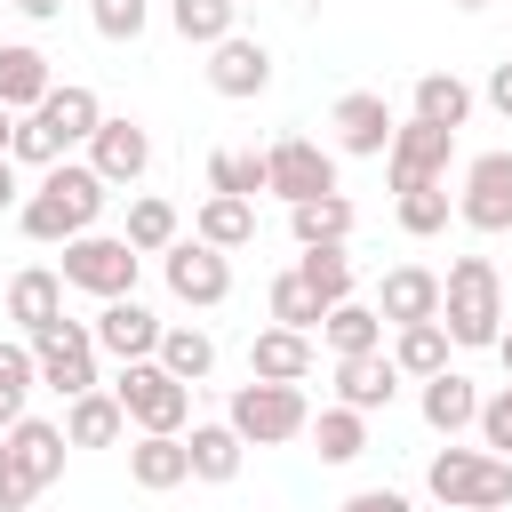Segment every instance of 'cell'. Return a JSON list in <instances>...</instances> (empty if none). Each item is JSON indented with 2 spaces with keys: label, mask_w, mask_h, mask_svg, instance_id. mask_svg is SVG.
<instances>
[{
  "label": "cell",
  "mask_w": 512,
  "mask_h": 512,
  "mask_svg": "<svg viewBox=\"0 0 512 512\" xmlns=\"http://www.w3.org/2000/svg\"><path fill=\"white\" fill-rule=\"evenodd\" d=\"M104 200H112V184H104L88 160H56V168H40V184L24 192L16 224H24V240H40V248H64V240L96 232Z\"/></svg>",
  "instance_id": "6da1fadb"
},
{
  "label": "cell",
  "mask_w": 512,
  "mask_h": 512,
  "mask_svg": "<svg viewBox=\"0 0 512 512\" xmlns=\"http://www.w3.org/2000/svg\"><path fill=\"white\" fill-rule=\"evenodd\" d=\"M440 328H448V344H472V352H488L504 336V280H496L488 256H456L448 264V280H440Z\"/></svg>",
  "instance_id": "7a4b0ae2"
},
{
  "label": "cell",
  "mask_w": 512,
  "mask_h": 512,
  "mask_svg": "<svg viewBox=\"0 0 512 512\" xmlns=\"http://www.w3.org/2000/svg\"><path fill=\"white\" fill-rule=\"evenodd\" d=\"M424 488L448 504V512H504L512 504V464L488 456V448H440L424 464Z\"/></svg>",
  "instance_id": "3957f363"
},
{
  "label": "cell",
  "mask_w": 512,
  "mask_h": 512,
  "mask_svg": "<svg viewBox=\"0 0 512 512\" xmlns=\"http://www.w3.org/2000/svg\"><path fill=\"white\" fill-rule=\"evenodd\" d=\"M112 400H120V416L136 432H184L192 424V384H176L160 360H128L120 384H112Z\"/></svg>",
  "instance_id": "277c9868"
},
{
  "label": "cell",
  "mask_w": 512,
  "mask_h": 512,
  "mask_svg": "<svg viewBox=\"0 0 512 512\" xmlns=\"http://www.w3.org/2000/svg\"><path fill=\"white\" fill-rule=\"evenodd\" d=\"M224 424L248 440V448H280V440H296L304 424H312V408H304V392L296 384H240L232 392V408H224Z\"/></svg>",
  "instance_id": "5b68a950"
},
{
  "label": "cell",
  "mask_w": 512,
  "mask_h": 512,
  "mask_svg": "<svg viewBox=\"0 0 512 512\" xmlns=\"http://www.w3.org/2000/svg\"><path fill=\"white\" fill-rule=\"evenodd\" d=\"M136 264H144V256H136L120 232H80V240H64V272H56V280L112 304V296H136Z\"/></svg>",
  "instance_id": "8992f818"
},
{
  "label": "cell",
  "mask_w": 512,
  "mask_h": 512,
  "mask_svg": "<svg viewBox=\"0 0 512 512\" xmlns=\"http://www.w3.org/2000/svg\"><path fill=\"white\" fill-rule=\"evenodd\" d=\"M448 160H456V136L432 128V120H400L392 144H384V176L392 192H424V184H448Z\"/></svg>",
  "instance_id": "52a82bcc"
},
{
  "label": "cell",
  "mask_w": 512,
  "mask_h": 512,
  "mask_svg": "<svg viewBox=\"0 0 512 512\" xmlns=\"http://www.w3.org/2000/svg\"><path fill=\"white\" fill-rule=\"evenodd\" d=\"M32 368H40V384L64 392V400L96 392V336H88V320H56V328H40V336H32Z\"/></svg>",
  "instance_id": "ba28073f"
},
{
  "label": "cell",
  "mask_w": 512,
  "mask_h": 512,
  "mask_svg": "<svg viewBox=\"0 0 512 512\" xmlns=\"http://www.w3.org/2000/svg\"><path fill=\"white\" fill-rule=\"evenodd\" d=\"M264 192H280L288 208H296V200H320V192H336V160H328L312 136H280V144L264 152Z\"/></svg>",
  "instance_id": "9c48e42d"
},
{
  "label": "cell",
  "mask_w": 512,
  "mask_h": 512,
  "mask_svg": "<svg viewBox=\"0 0 512 512\" xmlns=\"http://www.w3.org/2000/svg\"><path fill=\"white\" fill-rule=\"evenodd\" d=\"M456 216L472 224V232H512V152H480L472 168H464V192H456Z\"/></svg>",
  "instance_id": "30bf717a"
},
{
  "label": "cell",
  "mask_w": 512,
  "mask_h": 512,
  "mask_svg": "<svg viewBox=\"0 0 512 512\" xmlns=\"http://www.w3.org/2000/svg\"><path fill=\"white\" fill-rule=\"evenodd\" d=\"M160 272H168V296L176 304H224L232 296V256H216L208 240H176L168 256H160Z\"/></svg>",
  "instance_id": "8fae6325"
},
{
  "label": "cell",
  "mask_w": 512,
  "mask_h": 512,
  "mask_svg": "<svg viewBox=\"0 0 512 512\" xmlns=\"http://www.w3.org/2000/svg\"><path fill=\"white\" fill-rule=\"evenodd\" d=\"M328 128H336V152H352V160H384V144H392V104L376 96V88H344L336 96V112H328Z\"/></svg>",
  "instance_id": "7c38bea8"
},
{
  "label": "cell",
  "mask_w": 512,
  "mask_h": 512,
  "mask_svg": "<svg viewBox=\"0 0 512 512\" xmlns=\"http://www.w3.org/2000/svg\"><path fill=\"white\" fill-rule=\"evenodd\" d=\"M160 328H168V320H160L152 304H136V296H112V304L88 320L96 352H112L120 368H128V360H152V352H160Z\"/></svg>",
  "instance_id": "4fadbf2b"
},
{
  "label": "cell",
  "mask_w": 512,
  "mask_h": 512,
  "mask_svg": "<svg viewBox=\"0 0 512 512\" xmlns=\"http://www.w3.org/2000/svg\"><path fill=\"white\" fill-rule=\"evenodd\" d=\"M0 440H8V456H16V472H24V488H32V496L64 480V448H72V440H64V424H40V416H16V424H8Z\"/></svg>",
  "instance_id": "5bb4252c"
},
{
  "label": "cell",
  "mask_w": 512,
  "mask_h": 512,
  "mask_svg": "<svg viewBox=\"0 0 512 512\" xmlns=\"http://www.w3.org/2000/svg\"><path fill=\"white\" fill-rule=\"evenodd\" d=\"M208 88H216V96H264V88H272V48L248 40V32L216 40V48H208Z\"/></svg>",
  "instance_id": "9a60e30c"
},
{
  "label": "cell",
  "mask_w": 512,
  "mask_h": 512,
  "mask_svg": "<svg viewBox=\"0 0 512 512\" xmlns=\"http://www.w3.org/2000/svg\"><path fill=\"white\" fill-rule=\"evenodd\" d=\"M88 168L104 176V184H136L144 168H152V136L136 128V120H96V136H88Z\"/></svg>",
  "instance_id": "2e32d148"
},
{
  "label": "cell",
  "mask_w": 512,
  "mask_h": 512,
  "mask_svg": "<svg viewBox=\"0 0 512 512\" xmlns=\"http://www.w3.org/2000/svg\"><path fill=\"white\" fill-rule=\"evenodd\" d=\"M376 320H384V328L440 320V272H424V264H392L384 288H376Z\"/></svg>",
  "instance_id": "e0dca14e"
},
{
  "label": "cell",
  "mask_w": 512,
  "mask_h": 512,
  "mask_svg": "<svg viewBox=\"0 0 512 512\" xmlns=\"http://www.w3.org/2000/svg\"><path fill=\"white\" fill-rule=\"evenodd\" d=\"M392 392H400L392 352H352V360H336V408L376 416V408H392Z\"/></svg>",
  "instance_id": "ac0fdd59"
},
{
  "label": "cell",
  "mask_w": 512,
  "mask_h": 512,
  "mask_svg": "<svg viewBox=\"0 0 512 512\" xmlns=\"http://www.w3.org/2000/svg\"><path fill=\"white\" fill-rule=\"evenodd\" d=\"M128 480H136V488H152V496L184 488V480H192L184 432H136V440H128Z\"/></svg>",
  "instance_id": "d6986e66"
},
{
  "label": "cell",
  "mask_w": 512,
  "mask_h": 512,
  "mask_svg": "<svg viewBox=\"0 0 512 512\" xmlns=\"http://www.w3.org/2000/svg\"><path fill=\"white\" fill-rule=\"evenodd\" d=\"M48 136H56V152H72V144H88L96 136V120H104V104H96V88H80V80H64V88H48L40 96V112H32Z\"/></svg>",
  "instance_id": "ffe728a7"
},
{
  "label": "cell",
  "mask_w": 512,
  "mask_h": 512,
  "mask_svg": "<svg viewBox=\"0 0 512 512\" xmlns=\"http://www.w3.org/2000/svg\"><path fill=\"white\" fill-rule=\"evenodd\" d=\"M56 88V72H48V56L40 48H24V40H0V104L24 120V112H40V96Z\"/></svg>",
  "instance_id": "44dd1931"
},
{
  "label": "cell",
  "mask_w": 512,
  "mask_h": 512,
  "mask_svg": "<svg viewBox=\"0 0 512 512\" xmlns=\"http://www.w3.org/2000/svg\"><path fill=\"white\" fill-rule=\"evenodd\" d=\"M8 320L24 328V344H32L40 328H56V320H64V280H56V272H40V264H32V272H16V280H8Z\"/></svg>",
  "instance_id": "7402d4cb"
},
{
  "label": "cell",
  "mask_w": 512,
  "mask_h": 512,
  "mask_svg": "<svg viewBox=\"0 0 512 512\" xmlns=\"http://www.w3.org/2000/svg\"><path fill=\"white\" fill-rule=\"evenodd\" d=\"M248 376H256V384H304V376H312V336L264 328V336L248 344Z\"/></svg>",
  "instance_id": "603a6c76"
},
{
  "label": "cell",
  "mask_w": 512,
  "mask_h": 512,
  "mask_svg": "<svg viewBox=\"0 0 512 512\" xmlns=\"http://www.w3.org/2000/svg\"><path fill=\"white\" fill-rule=\"evenodd\" d=\"M184 456H192V480L224 488V480H240V456H248V440H240L232 424H192V432H184Z\"/></svg>",
  "instance_id": "cb8c5ba5"
},
{
  "label": "cell",
  "mask_w": 512,
  "mask_h": 512,
  "mask_svg": "<svg viewBox=\"0 0 512 512\" xmlns=\"http://www.w3.org/2000/svg\"><path fill=\"white\" fill-rule=\"evenodd\" d=\"M192 240H208L216 256L248 248V240H256V200H224V192H208L200 216H192Z\"/></svg>",
  "instance_id": "d4e9b609"
},
{
  "label": "cell",
  "mask_w": 512,
  "mask_h": 512,
  "mask_svg": "<svg viewBox=\"0 0 512 512\" xmlns=\"http://www.w3.org/2000/svg\"><path fill=\"white\" fill-rule=\"evenodd\" d=\"M288 232H296V248H344V240H352V200H344V192L296 200V208H288Z\"/></svg>",
  "instance_id": "484cf974"
},
{
  "label": "cell",
  "mask_w": 512,
  "mask_h": 512,
  "mask_svg": "<svg viewBox=\"0 0 512 512\" xmlns=\"http://www.w3.org/2000/svg\"><path fill=\"white\" fill-rule=\"evenodd\" d=\"M472 416H480V392H472V376H456V368L424 376V424H432V432H448V440H456Z\"/></svg>",
  "instance_id": "4316f807"
},
{
  "label": "cell",
  "mask_w": 512,
  "mask_h": 512,
  "mask_svg": "<svg viewBox=\"0 0 512 512\" xmlns=\"http://www.w3.org/2000/svg\"><path fill=\"white\" fill-rule=\"evenodd\" d=\"M120 432H128V416H120L112 392H80V400H64V440H72V448H112Z\"/></svg>",
  "instance_id": "83f0119b"
},
{
  "label": "cell",
  "mask_w": 512,
  "mask_h": 512,
  "mask_svg": "<svg viewBox=\"0 0 512 512\" xmlns=\"http://www.w3.org/2000/svg\"><path fill=\"white\" fill-rule=\"evenodd\" d=\"M320 336H328L336 360H352V352H384V320H376V304H352V296L320 320Z\"/></svg>",
  "instance_id": "f1b7e54d"
},
{
  "label": "cell",
  "mask_w": 512,
  "mask_h": 512,
  "mask_svg": "<svg viewBox=\"0 0 512 512\" xmlns=\"http://www.w3.org/2000/svg\"><path fill=\"white\" fill-rule=\"evenodd\" d=\"M416 120H432V128L456 136V128L472 120V88H464L456 72H424V80H416Z\"/></svg>",
  "instance_id": "f546056e"
},
{
  "label": "cell",
  "mask_w": 512,
  "mask_h": 512,
  "mask_svg": "<svg viewBox=\"0 0 512 512\" xmlns=\"http://www.w3.org/2000/svg\"><path fill=\"white\" fill-rule=\"evenodd\" d=\"M176 384H200L208 368H216V336L208 328H160V352H152Z\"/></svg>",
  "instance_id": "4dcf8cb0"
},
{
  "label": "cell",
  "mask_w": 512,
  "mask_h": 512,
  "mask_svg": "<svg viewBox=\"0 0 512 512\" xmlns=\"http://www.w3.org/2000/svg\"><path fill=\"white\" fill-rule=\"evenodd\" d=\"M392 368H400V376H416V384H424V376H440V368H448V328H440V320L400 328V336H392Z\"/></svg>",
  "instance_id": "1f68e13d"
},
{
  "label": "cell",
  "mask_w": 512,
  "mask_h": 512,
  "mask_svg": "<svg viewBox=\"0 0 512 512\" xmlns=\"http://www.w3.org/2000/svg\"><path fill=\"white\" fill-rule=\"evenodd\" d=\"M304 432H312L320 464H352V456L368 448V416H360V408H320V416H312Z\"/></svg>",
  "instance_id": "d6a6232c"
},
{
  "label": "cell",
  "mask_w": 512,
  "mask_h": 512,
  "mask_svg": "<svg viewBox=\"0 0 512 512\" xmlns=\"http://www.w3.org/2000/svg\"><path fill=\"white\" fill-rule=\"evenodd\" d=\"M288 272H296V280H304V288H312V296H320L328 312H336V304L352 296V256H344V248H304V256H296Z\"/></svg>",
  "instance_id": "836d02e7"
},
{
  "label": "cell",
  "mask_w": 512,
  "mask_h": 512,
  "mask_svg": "<svg viewBox=\"0 0 512 512\" xmlns=\"http://www.w3.org/2000/svg\"><path fill=\"white\" fill-rule=\"evenodd\" d=\"M120 240H128L136 256H168V248H176V208H168V200H152V192H144V200H128V232H120Z\"/></svg>",
  "instance_id": "e575fe53"
},
{
  "label": "cell",
  "mask_w": 512,
  "mask_h": 512,
  "mask_svg": "<svg viewBox=\"0 0 512 512\" xmlns=\"http://www.w3.org/2000/svg\"><path fill=\"white\" fill-rule=\"evenodd\" d=\"M232 16H240V0H168V24L184 40H200V48L232 40Z\"/></svg>",
  "instance_id": "d590c367"
},
{
  "label": "cell",
  "mask_w": 512,
  "mask_h": 512,
  "mask_svg": "<svg viewBox=\"0 0 512 512\" xmlns=\"http://www.w3.org/2000/svg\"><path fill=\"white\" fill-rule=\"evenodd\" d=\"M320 320H328V304H320V296H312L296 272H280V280H272V328H296V336H312Z\"/></svg>",
  "instance_id": "8d00e7d4"
},
{
  "label": "cell",
  "mask_w": 512,
  "mask_h": 512,
  "mask_svg": "<svg viewBox=\"0 0 512 512\" xmlns=\"http://www.w3.org/2000/svg\"><path fill=\"white\" fill-rule=\"evenodd\" d=\"M32 384H40V368H32V344H0V432L24 416Z\"/></svg>",
  "instance_id": "74e56055"
},
{
  "label": "cell",
  "mask_w": 512,
  "mask_h": 512,
  "mask_svg": "<svg viewBox=\"0 0 512 512\" xmlns=\"http://www.w3.org/2000/svg\"><path fill=\"white\" fill-rule=\"evenodd\" d=\"M208 192L256 200V192H264V152H216V160H208Z\"/></svg>",
  "instance_id": "f35d334b"
},
{
  "label": "cell",
  "mask_w": 512,
  "mask_h": 512,
  "mask_svg": "<svg viewBox=\"0 0 512 512\" xmlns=\"http://www.w3.org/2000/svg\"><path fill=\"white\" fill-rule=\"evenodd\" d=\"M448 184H424V192H400V232L408 240H432V232H448Z\"/></svg>",
  "instance_id": "ab89813d"
},
{
  "label": "cell",
  "mask_w": 512,
  "mask_h": 512,
  "mask_svg": "<svg viewBox=\"0 0 512 512\" xmlns=\"http://www.w3.org/2000/svg\"><path fill=\"white\" fill-rule=\"evenodd\" d=\"M472 432H480V448H488V456H504V464H512V384H504L496 400H480Z\"/></svg>",
  "instance_id": "60d3db41"
},
{
  "label": "cell",
  "mask_w": 512,
  "mask_h": 512,
  "mask_svg": "<svg viewBox=\"0 0 512 512\" xmlns=\"http://www.w3.org/2000/svg\"><path fill=\"white\" fill-rule=\"evenodd\" d=\"M88 16H96V32H104V40H136L152 8H144V0H88Z\"/></svg>",
  "instance_id": "b9f144b4"
},
{
  "label": "cell",
  "mask_w": 512,
  "mask_h": 512,
  "mask_svg": "<svg viewBox=\"0 0 512 512\" xmlns=\"http://www.w3.org/2000/svg\"><path fill=\"white\" fill-rule=\"evenodd\" d=\"M0 512H32V488H24L16 456H8V440H0Z\"/></svg>",
  "instance_id": "7bdbcfd3"
},
{
  "label": "cell",
  "mask_w": 512,
  "mask_h": 512,
  "mask_svg": "<svg viewBox=\"0 0 512 512\" xmlns=\"http://www.w3.org/2000/svg\"><path fill=\"white\" fill-rule=\"evenodd\" d=\"M336 512H416V504H408L400 488H360V496H344Z\"/></svg>",
  "instance_id": "ee69618b"
},
{
  "label": "cell",
  "mask_w": 512,
  "mask_h": 512,
  "mask_svg": "<svg viewBox=\"0 0 512 512\" xmlns=\"http://www.w3.org/2000/svg\"><path fill=\"white\" fill-rule=\"evenodd\" d=\"M488 104L512 120V56H504V64H488Z\"/></svg>",
  "instance_id": "f6af8a7d"
},
{
  "label": "cell",
  "mask_w": 512,
  "mask_h": 512,
  "mask_svg": "<svg viewBox=\"0 0 512 512\" xmlns=\"http://www.w3.org/2000/svg\"><path fill=\"white\" fill-rule=\"evenodd\" d=\"M8 208H24V184H16V160L0 152V216H8Z\"/></svg>",
  "instance_id": "bcb514c9"
},
{
  "label": "cell",
  "mask_w": 512,
  "mask_h": 512,
  "mask_svg": "<svg viewBox=\"0 0 512 512\" xmlns=\"http://www.w3.org/2000/svg\"><path fill=\"white\" fill-rule=\"evenodd\" d=\"M8 8H24V16H32V24H48V16H56V8H64V0H8Z\"/></svg>",
  "instance_id": "7dc6e473"
},
{
  "label": "cell",
  "mask_w": 512,
  "mask_h": 512,
  "mask_svg": "<svg viewBox=\"0 0 512 512\" xmlns=\"http://www.w3.org/2000/svg\"><path fill=\"white\" fill-rule=\"evenodd\" d=\"M488 352H496V360H504V376H512V328H504V336H496Z\"/></svg>",
  "instance_id": "c3c4849f"
},
{
  "label": "cell",
  "mask_w": 512,
  "mask_h": 512,
  "mask_svg": "<svg viewBox=\"0 0 512 512\" xmlns=\"http://www.w3.org/2000/svg\"><path fill=\"white\" fill-rule=\"evenodd\" d=\"M8 136H16V112H8V104H0V152H8Z\"/></svg>",
  "instance_id": "681fc988"
},
{
  "label": "cell",
  "mask_w": 512,
  "mask_h": 512,
  "mask_svg": "<svg viewBox=\"0 0 512 512\" xmlns=\"http://www.w3.org/2000/svg\"><path fill=\"white\" fill-rule=\"evenodd\" d=\"M456 8H488V0H456Z\"/></svg>",
  "instance_id": "f907efd6"
}]
</instances>
